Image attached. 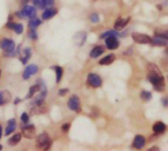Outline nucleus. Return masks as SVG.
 <instances>
[{"instance_id": "1", "label": "nucleus", "mask_w": 168, "mask_h": 151, "mask_svg": "<svg viewBox=\"0 0 168 151\" xmlns=\"http://www.w3.org/2000/svg\"><path fill=\"white\" fill-rule=\"evenodd\" d=\"M147 71H149V73H147V79L152 84L154 88L156 91H163L165 89V82L164 77L159 68L155 64L149 63L147 64Z\"/></svg>"}, {"instance_id": "2", "label": "nucleus", "mask_w": 168, "mask_h": 151, "mask_svg": "<svg viewBox=\"0 0 168 151\" xmlns=\"http://www.w3.org/2000/svg\"><path fill=\"white\" fill-rule=\"evenodd\" d=\"M50 145H51V139L49 137L48 134L42 133L37 135V140H36V146L37 149L47 150L50 147Z\"/></svg>"}, {"instance_id": "3", "label": "nucleus", "mask_w": 168, "mask_h": 151, "mask_svg": "<svg viewBox=\"0 0 168 151\" xmlns=\"http://www.w3.org/2000/svg\"><path fill=\"white\" fill-rule=\"evenodd\" d=\"M17 15L20 19H24V18L33 19V18H36L37 9L33 6H31V5H26V6H24V8L21 10V12L17 13Z\"/></svg>"}, {"instance_id": "4", "label": "nucleus", "mask_w": 168, "mask_h": 151, "mask_svg": "<svg viewBox=\"0 0 168 151\" xmlns=\"http://www.w3.org/2000/svg\"><path fill=\"white\" fill-rule=\"evenodd\" d=\"M132 38L136 43L139 44H150L151 42V37L147 34L140 33H133Z\"/></svg>"}, {"instance_id": "5", "label": "nucleus", "mask_w": 168, "mask_h": 151, "mask_svg": "<svg viewBox=\"0 0 168 151\" xmlns=\"http://www.w3.org/2000/svg\"><path fill=\"white\" fill-rule=\"evenodd\" d=\"M68 108L77 113L81 112V101L77 95H73L68 100Z\"/></svg>"}, {"instance_id": "6", "label": "nucleus", "mask_w": 168, "mask_h": 151, "mask_svg": "<svg viewBox=\"0 0 168 151\" xmlns=\"http://www.w3.org/2000/svg\"><path fill=\"white\" fill-rule=\"evenodd\" d=\"M0 47H1L5 52L7 53H11L15 51V48H16V45L15 42L12 39L9 38H3L1 41H0Z\"/></svg>"}, {"instance_id": "7", "label": "nucleus", "mask_w": 168, "mask_h": 151, "mask_svg": "<svg viewBox=\"0 0 168 151\" xmlns=\"http://www.w3.org/2000/svg\"><path fill=\"white\" fill-rule=\"evenodd\" d=\"M88 83L91 85L92 87H100L102 84V79L97 74H88Z\"/></svg>"}, {"instance_id": "8", "label": "nucleus", "mask_w": 168, "mask_h": 151, "mask_svg": "<svg viewBox=\"0 0 168 151\" xmlns=\"http://www.w3.org/2000/svg\"><path fill=\"white\" fill-rule=\"evenodd\" d=\"M22 133L26 138L32 139L33 137H36L37 130H36V128H34L33 125H27V126H24V127L22 128Z\"/></svg>"}, {"instance_id": "9", "label": "nucleus", "mask_w": 168, "mask_h": 151, "mask_svg": "<svg viewBox=\"0 0 168 151\" xmlns=\"http://www.w3.org/2000/svg\"><path fill=\"white\" fill-rule=\"evenodd\" d=\"M105 45H106V48L109 49V50H115L119 47L120 42L119 40L117 39V37L115 36H111V37H105Z\"/></svg>"}, {"instance_id": "10", "label": "nucleus", "mask_w": 168, "mask_h": 151, "mask_svg": "<svg viewBox=\"0 0 168 151\" xmlns=\"http://www.w3.org/2000/svg\"><path fill=\"white\" fill-rule=\"evenodd\" d=\"M37 72H38V67L37 66V65H33V64L29 65V66L25 69V71L23 73V79H29L32 76L36 75Z\"/></svg>"}, {"instance_id": "11", "label": "nucleus", "mask_w": 168, "mask_h": 151, "mask_svg": "<svg viewBox=\"0 0 168 151\" xmlns=\"http://www.w3.org/2000/svg\"><path fill=\"white\" fill-rule=\"evenodd\" d=\"M146 138L145 137H143L141 134H137L134 140H133V147L136 148V149H142L144 148V146L146 145Z\"/></svg>"}, {"instance_id": "12", "label": "nucleus", "mask_w": 168, "mask_h": 151, "mask_svg": "<svg viewBox=\"0 0 168 151\" xmlns=\"http://www.w3.org/2000/svg\"><path fill=\"white\" fill-rule=\"evenodd\" d=\"M150 44L154 46H168V39L155 34V37L151 39Z\"/></svg>"}, {"instance_id": "13", "label": "nucleus", "mask_w": 168, "mask_h": 151, "mask_svg": "<svg viewBox=\"0 0 168 151\" xmlns=\"http://www.w3.org/2000/svg\"><path fill=\"white\" fill-rule=\"evenodd\" d=\"M130 19H131L130 17H128L126 19H124V18H118L116 20L115 24H114V29H116V31H121V29H124L128 25V23L130 22Z\"/></svg>"}, {"instance_id": "14", "label": "nucleus", "mask_w": 168, "mask_h": 151, "mask_svg": "<svg viewBox=\"0 0 168 151\" xmlns=\"http://www.w3.org/2000/svg\"><path fill=\"white\" fill-rule=\"evenodd\" d=\"M104 51H105V48L103 47L102 45H97V46H95L92 49L90 56L91 58H97L100 57L101 54L104 53Z\"/></svg>"}, {"instance_id": "15", "label": "nucleus", "mask_w": 168, "mask_h": 151, "mask_svg": "<svg viewBox=\"0 0 168 151\" xmlns=\"http://www.w3.org/2000/svg\"><path fill=\"white\" fill-rule=\"evenodd\" d=\"M115 59H116V56H115V54H108L106 55L105 57H103L100 61V64L101 65V66H108V65H110L112 64L113 62L115 61Z\"/></svg>"}, {"instance_id": "16", "label": "nucleus", "mask_w": 168, "mask_h": 151, "mask_svg": "<svg viewBox=\"0 0 168 151\" xmlns=\"http://www.w3.org/2000/svg\"><path fill=\"white\" fill-rule=\"evenodd\" d=\"M57 13H58V10L56 8H47L45 9V11L42 13L41 17L43 20H49L53 18Z\"/></svg>"}, {"instance_id": "17", "label": "nucleus", "mask_w": 168, "mask_h": 151, "mask_svg": "<svg viewBox=\"0 0 168 151\" xmlns=\"http://www.w3.org/2000/svg\"><path fill=\"white\" fill-rule=\"evenodd\" d=\"M166 130V125L163 122H156L154 126H152V130L156 134H159L164 133Z\"/></svg>"}, {"instance_id": "18", "label": "nucleus", "mask_w": 168, "mask_h": 151, "mask_svg": "<svg viewBox=\"0 0 168 151\" xmlns=\"http://www.w3.org/2000/svg\"><path fill=\"white\" fill-rule=\"evenodd\" d=\"M6 27L10 29H13V31L16 33L17 34H21L24 31L23 25L22 24H15V23H8L6 25Z\"/></svg>"}, {"instance_id": "19", "label": "nucleus", "mask_w": 168, "mask_h": 151, "mask_svg": "<svg viewBox=\"0 0 168 151\" xmlns=\"http://www.w3.org/2000/svg\"><path fill=\"white\" fill-rule=\"evenodd\" d=\"M16 128H17V123H16V121H15L14 119H11L8 122V124H7V128H6V130H5V134L8 135L10 134H12L15 130H16Z\"/></svg>"}, {"instance_id": "20", "label": "nucleus", "mask_w": 168, "mask_h": 151, "mask_svg": "<svg viewBox=\"0 0 168 151\" xmlns=\"http://www.w3.org/2000/svg\"><path fill=\"white\" fill-rule=\"evenodd\" d=\"M10 100H11V94H10V92L6 91V90L0 92V105L6 104Z\"/></svg>"}, {"instance_id": "21", "label": "nucleus", "mask_w": 168, "mask_h": 151, "mask_svg": "<svg viewBox=\"0 0 168 151\" xmlns=\"http://www.w3.org/2000/svg\"><path fill=\"white\" fill-rule=\"evenodd\" d=\"M45 112V108L42 106V104L39 105H33V107L31 109V113L33 115H38V114H43Z\"/></svg>"}, {"instance_id": "22", "label": "nucleus", "mask_w": 168, "mask_h": 151, "mask_svg": "<svg viewBox=\"0 0 168 151\" xmlns=\"http://www.w3.org/2000/svg\"><path fill=\"white\" fill-rule=\"evenodd\" d=\"M21 139H22V134H14L12 137L9 138L8 142H9L10 145H11V146H15V145H17L20 141H21Z\"/></svg>"}, {"instance_id": "23", "label": "nucleus", "mask_w": 168, "mask_h": 151, "mask_svg": "<svg viewBox=\"0 0 168 151\" xmlns=\"http://www.w3.org/2000/svg\"><path fill=\"white\" fill-rule=\"evenodd\" d=\"M41 90V84H36V85H33V87H31V88H29V91L28 93V96L27 98L29 99V98H32L33 96V94Z\"/></svg>"}, {"instance_id": "24", "label": "nucleus", "mask_w": 168, "mask_h": 151, "mask_svg": "<svg viewBox=\"0 0 168 151\" xmlns=\"http://www.w3.org/2000/svg\"><path fill=\"white\" fill-rule=\"evenodd\" d=\"M41 21L37 18H33L31 21L29 22V26L32 29H36L38 26H41Z\"/></svg>"}, {"instance_id": "25", "label": "nucleus", "mask_w": 168, "mask_h": 151, "mask_svg": "<svg viewBox=\"0 0 168 151\" xmlns=\"http://www.w3.org/2000/svg\"><path fill=\"white\" fill-rule=\"evenodd\" d=\"M111 36H115V37H119L120 33H118L116 29H113V31H107V32H104L103 33H101L100 36V38H105V37H111Z\"/></svg>"}, {"instance_id": "26", "label": "nucleus", "mask_w": 168, "mask_h": 151, "mask_svg": "<svg viewBox=\"0 0 168 151\" xmlns=\"http://www.w3.org/2000/svg\"><path fill=\"white\" fill-rule=\"evenodd\" d=\"M140 96L144 101H149V100L151 99V93L150 91H147V90H143L140 94Z\"/></svg>"}, {"instance_id": "27", "label": "nucleus", "mask_w": 168, "mask_h": 151, "mask_svg": "<svg viewBox=\"0 0 168 151\" xmlns=\"http://www.w3.org/2000/svg\"><path fill=\"white\" fill-rule=\"evenodd\" d=\"M55 73H56V83H60L61 78L63 76V69L61 67H55Z\"/></svg>"}, {"instance_id": "28", "label": "nucleus", "mask_w": 168, "mask_h": 151, "mask_svg": "<svg viewBox=\"0 0 168 151\" xmlns=\"http://www.w3.org/2000/svg\"><path fill=\"white\" fill-rule=\"evenodd\" d=\"M24 52H25V58L22 59V62H23V64H26L28 62V60L29 59V57H31L32 51H31V49L29 48H26L24 50Z\"/></svg>"}, {"instance_id": "29", "label": "nucleus", "mask_w": 168, "mask_h": 151, "mask_svg": "<svg viewBox=\"0 0 168 151\" xmlns=\"http://www.w3.org/2000/svg\"><path fill=\"white\" fill-rule=\"evenodd\" d=\"M33 2L34 4V6H37L38 8H45V2H44V0H33Z\"/></svg>"}, {"instance_id": "30", "label": "nucleus", "mask_w": 168, "mask_h": 151, "mask_svg": "<svg viewBox=\"0 0 168 151\" xmlns=\"http://www.w3.org/2000/svg\"><path fill=\"white\" fill-rule=\"evenodd\" d=\"M90 20L92 23H98L100 22V17L96 13H92L91 16H90Z\"/></svg>"}, {"instance_id": "31", "label": "nucleus", "mask_w": 168, "mask_h": 151, "mask_svg": "<svg viewBox=\"0 0 168 151\" xmlns=\"http://www.w3.org/2000/svg\"><path fill=\"white\" fill-rule=\"evenodd\" d=\"M21 120L24 124H27L29 122V115L27 113H23L21 116Z\"/></svg>"}, {"instance_id": "32", "label": "nucleus", "mask_w": 168, "mask_h": 151, "mask_svg": "<svg viewBox=\"0 0 168 151\" xmlns=\"http://www.w3.org/2000/svg\"><path fill=\"white\" fill-rule=\"evenodd\" d=\"M29 38H32L33 40H36V39L37 38V33L34 32V29H32V31L29 32Z\"/></svg>"}, {"instance_id": "33", "label": "nucleus", "mask_w": 168, "mask_h": 151, "mask_svg": "<svg viewBox=\"0 0 168 151\" xmlns=\"http://www.w3.org/2000/svg\"><path fill=\"white\" fill-rule=\"evenodd\" d=\"M155 34H157V36H160V37H163L168 39V29H167V31L162 32V33H156Z\"/></svg>"}, {"instance_id": "34", "label": "nucleus", "mask_w": 168, "mask_h": 151, "mask_svg": "<svg viewBox=\"0 0 168 151\" xmlns=\"http://www.w3.org/2000/svg\"><path fill=\"white\" fill-rule=\"evenodd\" d=\"M161 103L164 107H168V97H163L161 99Z\"/></svg>"}, {"instance_id": "35", "label": "nucleus", "mask_w": 168, "mask_h": 151, "mask_svg": "<svg viewBox=\"0 0 168 151\" xmlns=\"http://www.w3.org/2000/svg\"><path fill=\"white\" fill-rule=\"evenodd\" d=\"M69 129H70V124H64V125H62V130H63V132H68Z\"/></svg>"}, {"instance_id": "36", "label": "nucleus", "mask_w": 168, "mask_h": 151, "mask_svg": "<svg viewBox=\"0 0 168 151\" xmlns=\"http://www.w3.org/2000/svg\"><path fill=\"white\" fill-rule=\"evenodd\" d=\"M44 2H45V8H46V7H49V6H51V5H53L54 0H44Z\"/></svg>"}, {"instance_id": "37", "label": "nucleus", "mask_w": 168, "mask_h": 151, "mask_svg": "<svg viewBox=\"0 0 168 151\" xmlns=\"http://www.w3.org/2000/svg\"><path fill=\"white\" fill-rule=\"evenodd\" d=\"M67 92H68V89H60V90H59L58 94L60 95V96H64V95H65Z\"/></svg>"}, {"instance_id": "38", "label": "nucleus", "mask_w": 168, "mask_h": 151, "mask_svg": "<svg viewBox=\"0 0 168 151\" xmlns=\"http://www.w3.org/2000/svg\"><path fill=\"white\" fill-rule=\"evenodd\" d=\"M159 148L157 147V146H154V147H151V148H150L149 150H158Z\"/></svg>"}, {"instance_id": "39", "label": "nucleus", "mask_w": 168, "mask_h": 151, "mask_svg": "<svg viewBox=\"0 0 168 151\" xmlns=\"http://www.w3.org/2000/svg\"><path fill=\"white\" fill-rule=\"evenodd\" d=\"M1 137H2V127L0 126V138H1Z\"/></svg>"}, {"instance_id": "40", "label": "nucleus", "mask_w": 168, "mask_h": 151, "mask_svg": "<svg viewBox=\"0 0 168 151\" xmlns=\"http://www.w3.org/2000/svg\"><path fill=\"white\" fill-rule=\"evenodd\" d=\"M18 102H20V99H16V100H15V104H18Z\"/></svg>"}, {"instance_id": "41", "label": "nucleus", "mask_w": 168, "mask_h": 151, "mask_svg": "<svg viewBox=\"0 0 168 151\" xmlns=\"http://www.w3.org/2000/svg\"><path fill=\"white\" fill-rule=\"evenodd\" d=\"M157 8H159L158 10H162V6H160V5H157Z\"/></svg>"}, {"instance_id": "42", "label": "nucleus", "mask_w": 168, "mask_h": 151, "mask_svg": "<svg viewBox=\"0 0 168 151\" xmlns=\"http://www.w3.org/2000/svg\"><path fill=\"white\" fill-rule=\"evenodd\" d=\"M165 53H166V55H167V56H168V48L165 50Z\"/></svg>"}, {"instance_id": "43", "label": "nucleus", "mask_w": 168, "mask_h": 151, "mask_svg": "<svg viewBox=\"0 0 168 151\" xmlns=\"http://www.w3.org/2000/svg\"><path fill=\"white\" fill-rule=\"evenodd\" d=\"M2 149V145L1 144H0V150H1Z\"/></svg>"}, {"instance_id": "44", "label": "nucleus", "mask_w": 168, "mask_h": 151, "mask_svg": "<svg viewBox=\"0 0 168 151\" xmlns=\"http://www.w3.org/2000/svg\"><path fill=\"white\" fill-rule=\"evenodd\" d=\"M0 76H1V70H0Z\"/></svg>"}]
</instances>
